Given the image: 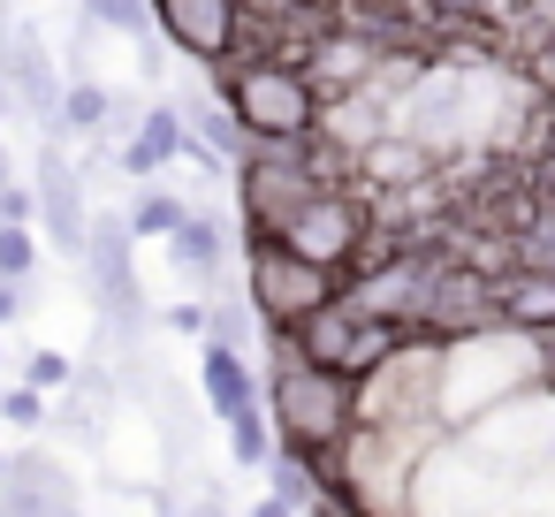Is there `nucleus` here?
<instances>
[{"instance_id": "obj_4", "label": "nucleus", "mask_w": 555, "mask_h": 517, "mask_svg": "<svg viewBox=\"0 0 555 517\" xmlns=\"http://www.w3.org/2000/svg\"><path fill=\"white\" fill-rule=\"evenodd\" d=\"M282 335H289V350H297V358L335 365V373H350V380H358V373H373V365L403 342V327H396V320L358 312L343 289H335V297H320V305H312L297 327H282Z\"/></svg>"}, {"instance_id": "obj_2", "label": "nucleus", "mask_w": 555, "mask_h": 517, "mask_svg": "<svg viewBox=\"0 0 555 517\" xmlns=\"http://www.w3.org/2000/svg\"><path fill=\"white\" fill-rule=\"evenodd\" d=\"M214 92L236 115L244 138H312L320 130V85L289 54H229L214 62Z\"/></svg>"}, {"instance_id": "obj_5", "label": "nucleus", "mask_w": 555, "mask_h": 517, "mask_svg": "<svg viewBox=\"0 0 555 517\" xmlns=\"http://www.w3.org/2000/svg\"><path fill=\"white\" fill-rule=\"evenodd\" d=\"M297 259H312V267H327V274H343L358 251H365V236H373V214H365V191L358 183H343V176H327L282 229H274Z\"/></svg>"}, {"instance_id": "obj_27", "label": "nucleus", "mask_w": 555, "mask_h": 517, "mask_svg": "<svg viewBox=\"0 0 555 517\" xmlns=\"http://www.w3.org/2000/svg\"><path fill=\"white\" fill-rule=\"evenodd\" d=\"M0 183H9V153H0Z\"/></svg>"}, {"instance_id": "obj_8", "label": "nucleus", "mask_w": 555, "mask_h": 517, "mask_svg": "<svg viewBox=\"0 0 555 517\" xmlns=\"http://www.w3.org/2000/svg\"><path fill=\"white\" fill-rule=\"evenodd\" d=\"M85 221H92L85 176L69 168L62 145H47V153H39V176H31V229H47V244H54L62 259H77V251H85Z\"/></svg>"}, {"instance_id": "obj_28", "label": "nucleus", "mask_w": 555, "mask_h": 517, "mask_svg": "<svg viewBox=\"0 0 555 517\" xmlns=\"http://www.w3.org/2000/svg\"><path fill=\"white\" fill-rule=\"evenodd\" d=\"M0 115H9V92H0Z\"/></svg>"}, {"instance_id": "obj_6", "label": "nucleus", "mask_w": 555, "mask_h": 517, "mask_svg": "<svg viewBox=\"0 0 555 517\" xmlns=\"http://www.w3.org/2000/svg\"><path fill=\"white\" fill-rule=\"evenodd\" d=\"M244 297L259 312V335L267 327H297L320 297H335V274L297 259L282 236H244Z\"/></svg>"}, {"instance_id": "obj_17", "label": "nucleus", "mask_w": 555, "mask_h": 517, "mask_svg": "<svg viewBox=\"0 0 555 517\" xmlns=\"http://www.w3.org/2000/svg\"><path fill=\"white\" fill-rule=\"evenodd\" d=\"M176 115H183V138H191V145H206L214 160H236V153L251 145L221 100H176Z\"/></svg>"}, {"instance_id": "obj_14", "label": "nucleus", "mask_w": 555, "mask_h": 517, "mask_svg": "<svg viewBox=\"0 0 555 517\" xmlns=\"http://www.w3.org/2000/svg\"><path fill=\"white\" fill-rule=\"evenodd\" d=\"M160 244H168V267H176L183 282H221V267H229V229H221L206 206H183V221H176Z\"/></svg>"}, {"instance_id": "obj_21", "label": "nucleus", "mask_w": 555, "mask_h": 517, "mask_svg": "<svg viewBox=\"0 0 555 517\" xmlns=\"http://www.w3.org/2000/svg\"><path fill=\"white\" fill-rule=\"evenodd\" d=\"M39 274V229L31 221H0V282H24Z\"/></svg>"}, {"instance_id": "obj_19", "label": "nucleus", "mask_w": 555, "mask_h": 517, "mask_svg": "<svg viewBox=\"0 0 555 517\" xmlns=\"http://www.w3.org/2000/svg\"><path fill=\"white\" fill-rule=\"evenodd\" d=\"M198 342H229V350H251L259 342V312H251V297L236 289V297H221L214 312H206V335Z\"/></svg>"}, {"instance_id": "obj_16", "label": "nucleus", "mask_w": 555, "mask_h": 517, "mask_svg": "<svg viewBox=\"0 0 555 517\" xmlns=\"http://www.w3.org/2000/svg\"><path fill=\"white\" fill-rule=\"evenodd\" d=\"M115 122V92L100 85V77H69L62 92H54V122H47V138H100Z\"/></svg>"}, {"instance_id": "obj_22", "label": "nucleus", "mask_w": 555, "mask_h": 517, "mask_svg": "<svg viewBox=\"0 0 555 517\" xmlns=\"http://www.w3.org/2000/svg\"><path fill=\"white\" fill-rule=\"evenodd\" d=\"M47 411H54V396H47V388H31V380H9V388H0V426L39 434V426H47Z\"/></svg>"}, {"instance_id": "obj_1", "label": "nucleus", "mask_w": 555, "mask_h": 517, "mask_svg": "<svg viewBox=\"0 0 555 517\" xmlns=\"http://www.w3.org/2000/svg\"><path fill=\"white\" fill-rule=\"evenodd\" d=\"M259 342H267L259 411H267L274 441H282V449H297V456H335V449H343V434L358 426V380H350V373H335V365L297 358L282 327H267Z\"/></svg>"}, {"instance_id": "obj_25", "label": "nucleus", "mask_w": 555, "mask_h": 517, "mask_svg": "<svg viewBox=\"0 0 555 517\" xmlns=\"http://www.w3.org/2000/svg\"><path fill=\"white\" fill-rule=\"evenodd\" d=\"M160 320H168V327H176V335H191V342H198V335H206V305H198V297H183V305H168V312H160Z\"/></svg>"}, {"instance_id": "obj_9", "label": "nucleus", "mask_w": 555, "mask_h": 517, "mask_svg": "<svg viewBox=\"0 0 555 517\" xmlns=\"http://www.w3.org/2000/svg\"><path fill=\"white\" fill-rule=\"evenodd\" d=\"M145 24H160V39L183 62H229L236 54V0H145Z\"/></svg>"}, {"instance_id": "obj_12", "label": "nucleus", "mask_w": 555, "mask_h": 517, "mask_svg": "<svg viewBox=\"0 0 555 517\" xmlns=\"http://www.w3.org/2000/svg\"><path fill=\"white\" fill-rule=\"evenodd\" d=\"M494 327L547 335L555 327V267H494Z\"/></svg>"}, {"instance_id": "obj_7", "label": "nucleus", "mask_w": 555, "mask_h": 517, "mask_svg": "<svg viewBox=\"0 0 555 517\" xmlns=\"http://www.w3.org/2000/svg\"><path fill=\"white\" fill-rule=\"evenodd\" d=\"M138 236L122 229V214H92L85 221V251H77V267L92 274V305H100V320H107V335H138V320H145V289H138Z\"/></svg>"}, {"instance_id": "obj_23", "label": "nucleus", "mask_w": 555, "mask_h": 517, "mask_svg": "<svg viewBox=\"0 0 555 517\" xmlns=\"http://www.w3.org/2000/svg\"><path fill=\"white\" fill-rule=\"evenodd\" d=\"M69 365H77L69 350H54V342H31V350H24V373H16V380H31V388L62 396V388H69Z\"/></svg>"}, {"instance_id": "obj_3", "label": "nucleus", "mask_w": 555, "mask_h": 517, "mask_svg": "<svg viewBox=\"0 0 555 517\" xmlns=\"http://www.w3.org/2000/svg\"><path fill=\"white\" fill-rule=\"evenodd\" d=\"M229 168H236V198H244V229L251 236H274L327 176H343V160L320 138H289V145L282 138H251Z\"/></svg>"}, {"instance_id": "obj_29", "label": "nucleus", "mask_w": 555, "mask_h": 517, "mask_svg": "<svg viewBox=\"0 0 555 517\" xmlns=\"http://www.w3.org/2000/svg\"><path fill=\"white\" fill-rule=\"evenodd\" d=\"M0 464H9V449H0Z\"/></svg>"}, {"instance_id": "obj_26", "label": "nucleus", "mask_w": 555, "mask_h": 517, "mask_svg": "<svg viewBox=\"0 0 555 517\" xmlns=\"http://www.w3.org/2000/svg\"><path fill=\"white\" fill-rule=\"evenodd\" d=\"M0 365H9V327H0Z\"/></svg>"}, {"instance_id": "obj_20", "label": "nucleus", "mask_w": 555, "mask_h": 517, "mask_svg": "<svg viewBox=\"0 0 555 517\" xmlns=\"http://www.w3.org/2000/svg\"><path fill=\"white\" fill-rule=\"evenodd\" d=\"M221 426H229V456H236L244 471H259V464H267V449H274V426H267V411H259V403H244V411H229Z\"/></svg>"}, {"instance_id": "obj_13", "label": "nucleus", "mask_w": 555, "mask_h": 517, "mask_svg": "<svg viewBox=\"0 0 555 517\" xmlns=\"http://www.w3.org/2000/svg\"><path fill=\"white\" fill-rule=\"evenodd\" d=\"M176 145H183V115H176V100H160V107H145L138 130L107 153V168H115L122 183H145V176H160V168L176 160Z\"/></svg>"}, {"instance_id": "obj_10", "label": "nucleus", "mask_w": 555, "mask_h": 517, "mask_svg": "<svg viewBox=\"0 0 555 517\" xmlns=\"http://www.w3.org/2000/svg\"><path fill=\"white\" fill-rule=\"evenodd\" d=\"M0 509L31 517V509H77V471L54 449H16L0 464Z\"/></svg>"}, {"instance_id": "obj_18", "label": "nucleus", "mask_w": 555, "mask_h": 517, "mask_svg": "<svg viewBox=\"0 0 555 517\" xmlns=\"http://www.w3.org/2000/svg\"><path fill=\"white\" fill-rule=\"evenodd\" d=\"M183 206H191V198H176V191H160V183L145 176V183L130 191V206H122V229H130L138 244H160V236L183 221Z\"/></svg>"}, {"instance_id": "obj_15", "label": "nucleus", "mask_w": 555, "mask_h": 517, "mask_svg": "<svg viewBox=\"0 0 555 517\" xmlns=\"http://www.w3.org/2000/svg\"><path fill=\"white\" fill-rule=\"evenodd\" d=\"M198 396L214 403V418H229V411L259 403V373H251V350L206 342V358H198Z\"/></svg>"}, {"instance_id": "obj_11", "label": "nucleus", "mask_w": 555, "mask_h": 517, "mask_svg": "<svg viewBox=\"0 0 555 517\" xmlns=\"http://www.w3.org/2000/svg\"><path fill=\"white\" fill-rule=\"evenodd\" d=\"M0 92H9V107L54 122V92H62V77H54V62H47V47H39L31 24H0Z\"/></svg>"}, {"instance_id": "obj_24", "label": "nucleus", "mask_w": 555, "mask_h": 517, "mask_svg": "<svg viewBox=\"0 0 555 517\" xmlns=\"http://www.w3.org/2000/svg\"><path fill=\"white\" fill-rule=\"evenodd\" d=\"M85 16H92L100 31H122V39H138V31H145V0H85Z\"/></svg>"}]
</instances>
